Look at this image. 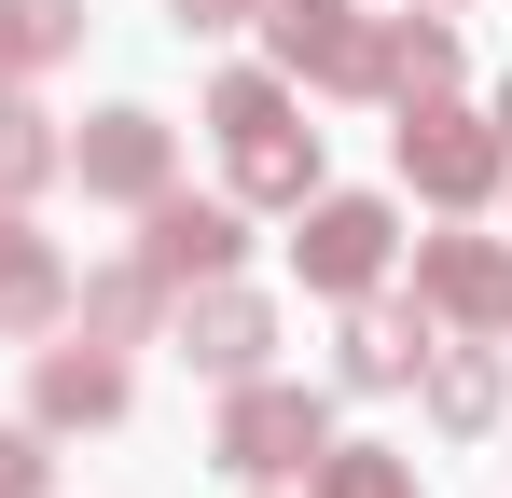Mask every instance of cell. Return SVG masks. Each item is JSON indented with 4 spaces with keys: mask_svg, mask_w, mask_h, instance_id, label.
I'll use <instances>...</instances> for the list:
<instances>
[{
    "mask_svg": "<svg viewBox=\"0 0 512 498\" xmlns=\"http://www.w3.org/2000/svg\"><path fill=\"white\" fill-rule=\"evenodd\" d=\"M70 56H84V0H0V70L14 83L70 70Z\"/></svg>",
    "mask_w": 512,
    "mask_h": 498,
    "instance_id": "e0dca14e",
    "label": "cell"
},
{
    "mask_svg": "<svg viewBox=\"0 0 512 498\" xmlns=\"http://www.w3.org/2000/svg\"><path fill=\"white\" fill-rule=\"evenodd\" d=\"M305 498H429V485H416V457H402V443H319Z\"/></svg>",
    "mask_w": 512,
    "mask_h": 498,
    "instance_id": "ac0fdd59",
    "label": "cell"
},
{
    "mask_svg": "<svg viewBox=\"0 0 512 498\" xmlns=\"http://www.w3.org/2000/svg\"><path fill=\"white\" fill-rule=\"evenodd\" d=\"M499 125H512V70H499Z\"/></svg>",
    "mask_w": 512,
    "mask_h": 498,
    "instance_id": "7402d4cb",
    "label": "cell"
},
{
    "mask_svg": "<svg viewBox=\"0 0 512 498\" xmlns=\"http://www.w3.org/2000/svg\"><path fill=\"white\" fill-rule=\"evenodd\" d=\"M263 498H277V485H263Z\"/></svg>",
    "mask_w": 512,
    "mask_h": 498,
    "instance_id": "603a6c76",
    "label": "cell"
},
{
    "mask_svg": "<svg viewBox=\"0 0 512 498\" xmlns=\"http://www.w3.org/2000/svg\"><path fill=\"white\" fill-rule=\"evenodd\" d=\"M402 249H416V305L443 332H512V236L457 222V236H402Z\"/></svg>",
    "mask_w": 512,
    "mask_h": 498,
    "instance_id": "ba28073f",
    "label": "cell"
},
{
    "mask_svg": "<svg viewBox=\"0 0 512 498\" xmlns=\"http://www.w3.org/2000/svg\"><path fill=\"white\" fill-rule=\"evenodd\" d=\"M319 443H333V402L305 374H236L208 415V471H236V485H305Z\"/></svg>",
    "mask_w": 512,
    "mask_h": 498,
    "instance_id": "3957f363",
    "label": "cell"
},
{
    "mask_svg": "<svg viewBox=\"0 0 512 498\" xmlns=\"http://www.w3.org/2000/svg\"><path fill=\"white\" fill-rule=\"evenodd\" d=\"M250 14H263V0H167L180 42H222V28H250Z\"/></svg>",
    "mask_w": 512,
    "mask_h": 498,
    "instance_id": "ffe728a7",
    "label": "cell"
},
{
    "mask_svg": "<svg viewBox=\"0 0 512 498\" xmlns=\"http://www.w3.org/2000/svg\"><path fill=\"white\" fill-rule=\"evenodd\" d=\"M388 166H402L416 208L471 222V208H499V194H512V125H499V111H471V97H402Z\"/></svg>",
    "mask_w": 512,
    "mask_h": 498,
    "instance_id": "7a4b0ae2",
    "label": "cell"
},
{
    "mask_svg": "<svg viewBox=\"0 0 512 498\" xmlns=\"http://www.w3.org/2000/svg\"><path fill=\"white\" fill-rule=\"evenodd\" d=\"M70 180V125L42 111V83L0 70V208H28V194H56Z\"/></svg>",
    "mask_w": 512,
    "mask_h": 498,
    "instance_id": "5bb4252c",
    "label": "cell"
},
{
    "mask_svg": "<svg viewBox=\"0 0 512 498\" xmlns=\"http://www.w3.org/2000/svg\"><path fill=\"white\" fill-rule=\"evenodd\" d=\"M0 498H56V429H0Z\"/></svg>",
    "mask_w": 512,
    "mask_h": 498,
    "instance_id": "d6986e66",
    "label": "cell"
},
{
    "mask_svg": "<svg viewBox=\"0 0 512 498\" xmlns=\"http://www.w3.org/2000/svg\"><path fill=\"white\" fill-rule=\"evenodd\" d=\"M388 263H402V208L388 194H305L291 208V277L319 291V305H360V291H388Z\"/></svg>",
    "mask_w": 512,
    "mask_h": 498,
    "instance_id": "5b68a950",
    "label": "cell"
},
{
    "mask_svg": "<svg viewBox=\"0 0 512 498\" xmlns=\"http://www.w3.org/2000/svg\"><path fill=\"white\" fill-rule=\"evenodd\" d=\"M208 139H222V180H236V208H305L319 194V125H305V83L291 70H222L208 83Z\"/></svg>",
    "mask_w": 512,
    "mask_h": 498,
    "instance_id": "6da1fadb",
    "label": "cell"
},
{
    "mask_svg": "<svg viewBox=\"0 0 512 498\" xmlns=\"http://www.w3.org/2000/svg\"><path fill=\"white\" fill-rule=\"evenodd\" d=\"M402 97H457V14H388V111Z\"/></svg>",
    "mask_w": 512,
    "mask_h": 498,
    "instance_id": "2e32d148",
    "label": "cell"
},
{
    "mask_svg": "<svg viewBox=\"0 0 512 498\" xmlns=\"http://www.w3.org/2000/svg\"><path fill=\"white\" fill-rule=\"evenodd\" d=\"M125 402H139V374H125V346H97V332H70V346H42L28 360V429H125Z\"/></svg>",
    "mask_w": 512,
    "mask_h": 498,
    "instance_id": "30bf717a",
    "label": "cell"
},
{
    "mask_svg": "<svg viewBox=\"0 0 512 498\" xmlns=\"http://www.w3.org/2000/svg\"><path fill=\"white\" fill-rule=\"evenodd\" d=\"M443 346V319H429L416 291H360L346 305V346H333V374L346 388H416V360Z\"/></svg>",
    "mask_w": 512,
    "mask_h": 498,
    "instance_id": "7c38bea8",
    "label": "cell"
},
{
    "mask_svg": "<svg viewBox=\"0 0 512 498\" xmlns=\"http://www.w3.org/2000/svg\"><path fill=\"white\" fill-rule=\"evenodd\" d=\"M56 319H70V263H56V236H28V208H0V346Z\"/></svg>",
    "mask_w": 512,
    "mask_h": 498,
    "instance_id": "9a60e30c",
    "label": "cell"
},
{
    "mask_svg": "<svg viewBox=\"0 0 512 498\" xmlns=\"http://www.w3.org/2000/svg\"><path fill=\"white\" fill-rule=\"evenodd\" d=\"M250 28L277 42V70L305 97H388V14H360V0H263Z\"/></svg>",
    "mask_w": 512,
    "mask_h": 498,
    "instance_id": "277c9868",
    "label": "cell"
},
{
    "mask_svg": "<svg viewBox=\"0 0 512 498\" xmlns=\"http://www.w3.org/2000/svg\"><path fill=\"white\" fill-rule=\"evenodd\" d=\"M70 180H84L97 208H153V194L180 180V125H167V111H139V97H111V111L70 125Z\"/></svg>",
    "mask_w": 512,
    "mask_h": 498,
    "instance_id": "52a82bcc",
    "label": "cell"
},
{
    "mask_svg": "<svg viewBox=\"0 0 512 498\" xmlns=\"http://www.w3.org/2000/svg\"><path fill=\"white\" fill-rule=\"evenodd\" d=\"M167 346L208 374V388H236V374H277V291H250V277H194L167 305Z\"/></svg>",
    "mask_w": 512,
    "mask_h": 498,
    "instance_id": "8992f818",
    "label": "cell"
},
{
    "mask_svg": "<svg viewBox=\"0 0 512 498\" xmlns=\"http://www.w3.org/2000/svg\"><path fill=\"white\" fill-rule=\"evenodd\" d=\"M416 14H471V0H416Z\"/></svg>",
    "mask_w": 512,
    "mask_h": 498,
    "instance_id": "44dd1931",
    "label": "cell"
},
{
    "mask_svg": "<svg viewBox=\"0 0 512 498\" xmlns=\"http://www.w3.org/2000/svg\"><path fill=\"white\" fill-rule=\"evenodd\" d=\"M416 402H429V429H443V443H485V429L512 415V360H499V332H443V346L416 360Z\"/></svg>",
    "mask_w": 512,
    "mask_h": 498,
    "instance_id": "8fae6325",
    "label": "cell"
},
{
    "mask_svg": "<svg viewBox=\"0 0 512 498\" xmlns=\"http://www.w3.org/2000/svg\"><path fill=\"white\" fill-rule=\"evenodd\" d=\"M167 277L125 249V263H97V277H70V332H97V346H167Z\"/></svg>",
    "mask_w": 512,
    "mask_h": 498,
    "instance_id": "4fadbf2b",
    "label": "cell"
},
{
    "mask_svg": "<svg viewBox=\"0 0 512 498\" xmlns=\"http://www.w3.org/2000/svg\"><path fill=\"white\" fill-rule=\"evenodd\" d=\"M139 263H153V277H167V291H194V277H236V263H250V208H236V194H153V208H139Z\"/></svg>",
    "mask_w": 512,
    "mask_h": 498,
    "instance_id": "9c48e42d",
    "label": "cell"
}]
</instances>
